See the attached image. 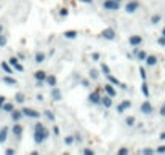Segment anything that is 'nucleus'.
Returning <instances> with one entry per match:
<instances>
[{"mask_svg":"<svg viewBox=\"0 0 165 155\" xmlns=\"http://www.w3.org/2000/svg\"><path fill=\"white\" fill-rule=\"evenodd\" d=\"M157 45H160V46H165V37H164V35H160V37L157 38Z\"/></svg>","mask_w":165,"mask_h":155,"instance_id":"obj_50","label":"nucleus"},{"mask_svg":"<svg viewBox=\"0 0 165 155\" xmlns=\"http://www.w3.org/2000/svg\"><path fill=\"white\" fill-rule=\"evenodd\" d=\"M74 139H76V144L77 145H82L83 144V136L80 133H74Z\"/></svg>","mask_w":165,"mask_h":155,"instance_id":"obj_39","label":"nucleus"},{"mask_svg":"<svg viewBox=\"0 0 165 155\" xmlns=\"http://www.w3.org/2000/svg\"><path fill=\"white\" fill-rule=\"evenodd\" d=\"M103 93L104 94H109L111 98H116L117 96V88L112 85V83L106 82V83H104V86H103Z\"/></svg>","mask_w":165,"mask_h":155,"instance_id":"obj_13","label":"nucleus"},{"mask_svg":"<svg viewBox=\"0 0 165 155\" xmlns=\"http://www.w3.org/2000/svg\"><path fill=\"white\" fill-rule=\"evenodd\" d=\"M50 136H52V131H50L48 128H43V130H34V133H32V139H34L35 145H43Z\"/></svg>","mask_w":165,"mask_h":155,"instance_id":"obj_1","label":"nucleus"},{"mask_svg":"<svg viewBox=\"0 0 165 155\" xmlns=\"http://www.w3.org/2000/svg\"><path fill=\"white\" fill-rule=\"evenodd\" d=\"M82 154L83 155H95V150H93V149H90V147H83L82 149Z\"/></svg>","mask_w":165,"mask_h":155,"instance_id":"obj_44","label":"nucleus"},{"mask_svg":"<svg viewBox=\"0 0 165 155\" xmlns=\"http://www.w3.org/2000/svg\"><path fill=\"white\" fill-rule=\"evenodd\" d=\"M11 135L19 141L24 135V126L21 125V122H13V126H11Z\"/></svg>","mask_w":165,"mask_h":155,"instance_id":"obj_10","label":"nucleus"},{"mask_svg":"<svg viewBox=\"0 0 165 155\" xmlns=\"http://www.w3.org/2000/svg\"><path fill=\"white\" fill-rule=\"evenodd\" d=\"M67 16H69V8L67 7H59V10H58V18L59 19H66Z\"/></svg>","mask_w":165,"mask_h":155,"instance_id":"obj_30","label":"nucleus"},{"mask_svg":"<svg viewBox=\"0 0 165 155\" xmlns=\"http://www.w3.org/2000/svg\"><path fill=\"white\" fill-rule=\"evenodd\" d=\"M5 102H7V98H5V96H0V110H2V107H3Z\"/></svg>","mask_w":165,"mask_h":155,"instance_id":"obj_51","label":"nucleus"},{"mask_svg":"<svg viewBox=\"0 0 165 155\" xmlns=\"http://www.w3.org/2000/svg\"><path fill=\"white\" fill-rule=\"evenodd\" d=\"M101 98H103V94H101L100 90H93V91H90L87 101H88V104H91V106H101Z\"/></svg>","mask_w":165,"mask_h":155,"instance_id":"obj_7","label":"nucleus"},{"mask_svg":"<svg viewBox=\"0 0 165 155\" xmlns=\"http://www.w3.org/2000/svg\"><path fill=\"white\" fill-rule=\"evenodd\" d=\"M14 110V102H5L3 104V107H2V112H5V114H11Z\"/></svg>","mask_w":165,"mask_h":155,"instance_id":"obj_31","label":"nucleus"},{"mask_svg":"<svg viewBox=\"0 0 165 155\" xmlns=\"http://www.w3.org/2000/svg\"><path fill=\"white\" fill-rule=\"evenodd\" d=\"M63 142H64L66 147H72V145H76V139H74V133L72 135H66L64 139H63Z\"/></svg>","mask_w":165,"mask_h":155,"instance_id":"obj_26","label":"nucleus"},{"mask_svg":"<svg viewBox=\"0 0 165 155\" xmlns=\"http://www.w3.org/2000/svg\"><path fill=\"white\" fill-rule=\"evenodd\" d=\"M47 75H48V74H47V70H43V69H38V70H35L34 72V80H35V88H40V86H43L45 85V79H47Z\"/></svg>","mask_w":165,"mask_h":155,"instance_id":"obj_5","label":"nucleus"},{"mask_svg":"<svg viewBox=\"0 0 165 155\" xmlns=\"http://www.w3.org/2000/svg\"><path fill=\"white\" fill-rule=\"evenodd\" d=\"M159 64V58L155 55H148V58H146V61H144V66L146 67H155V66Z\"/></svg>","mask_w":165,"mask_h":155,"instance_id":"obj_18","label":"nucleus"},{"mask_svg":"<svg viewBox=\"0 0 165 155\" xmlns=\"http://www.w3.org/2000/svg\"><path fill=\"white\" fill-rule=\"evenodd\" d=\"M131 107H133V102H131V99H122L120 102L117 104L116 112H117L119 115H122V114H125L127 110H130Z\"/></svg>","mask_w":165,"mask_h":155,"instance_id":"obj_8","label":"nucleus"},{"mask_svg":"<svg viewBox=\"0 0 165 155\" xmlns=\"http://www.w3.org/2000/svg\"><path fill=\"white\" fill-rule=\"evenodd\" d=\"M50 98H52L53 102H59V101H63V91L58 86H53L52 91H50Z\"/></svg>","mask_w":165,"mask_h":155,"instance_id":"obj_14","label":"nucleus"},{"mask_svg":"<svg viewBox=\"0 0 165 155\" xmlns=\"http://www.w3.org/2000/svg\"><path fill=\"white\" fill-rule=\"evenodd\" d=\"M35 101H37V102H43V101H45V96H43L42 93H37V94H35Z\"/></svg>","mask_w":165,"mask_h":155,"instance_id":"obj_49","label":"nucleus"},{"mask_svg":"<svg viewBox=\"0 0 165 155\" xmlns=\"http://www.w3.org/2000/svg\"><path fill=\"white\" fill-rule=\"evenodd\" d=\"M18 58H19V59H26V55H24V53H23V51H19V53H18Z\"/></svg>","mask_w":165,"mask_h":155,"instance_id":"obj_54","label":"nucleus"},{"mask_svg":"<svg viewBox=\"0 0 165 155\" xmlns=\"http://www.w3.org/2000/svg\"><path fill=\"white\" fill-rule=\"evenodd\" d=\"M160 21H162V16H160V14H152L151 19H149V23H151L152 26H157Z\"/></svg>","mask_w":165,"mask_h":155,"instance_id":"obj_35","label":"nucleus"},{"mask_svg":"<svg viewBox=\"0 0 165 155\" xmlns=\"http://www.w3.org/2000/svg\"><path fill=\"white\" fill-rule=\"evenodd\" d=\"M80 85H82L83 88H87V90H90V88H91V80L90 79H82L80 80Z\"/></svg>","mask_w":165,"mask_h":155,"instance_id":"obj_38","label":"nucleus"},{"mask_svg":"<svg viewBox=\"0 0 165 155\" xmlns=\"http://www.w3.org/2000/svg\"><path fill=\"white\" fill-rule=\"evenodd\" d=\"M63 37H64L66 40H76V38H79V31H76V29L64 31L63 32Z\"/></svg>","mask_w":165,"mask_h":155,"instance_id":"obj_19","label":"nucleus"},{"mask_svg":"<svg viewBox=\"0 0 165 155\" xmlns=\"http://www.w3.org/2000/svg\"><path fill=\"white\" fill-rule=\"evenodd\" d=\"M140 154H143V155H152V154H155V149H151V147L141 149V150H140Z\"/></svg>","mask_w":165,"mask_h":155,"instance_id":"obj_40","label":"nucleus"},{"mask_svg":"<svg viewBox=\"0 0 165 155\" xmlns=\"http://www.w3.org/2000/svg\"><path fill=\"white\" fill-rule=\"evenodd\" d=\"M2 82H3L7 86H16L18 85V80L14 79L13 75H8V74H5V75L2 77Z\"/></svg>","mask_w":165,"mask_h":155,"instance_id":"obj_23","label":"nucleus"},{"mask_svg":"<svg viewBox=\"0 0 165 155\" xmlns=\"http://www.w3.org/2000/svg\"><path fill=\"white\" fill-rule=\"evenodd\" d=\"M77 2H80V3H85V5H91L95 0H77Z\"/></svg>","mask_w":165,"mask_h":155,"instance_id":"obj_52","label":"nucleus"},{"mask_svg":"<svg viewBox=\"0 0 165 155\" xmlns=\"http://www.w3.org/2000/svg\"><path fill=\"white\" fill-rule=\"evenodd\" d=\"M155 154H165V144L159 145V147H155Z\"/></svg>","mask_w":165,"mask_h":155,"instance_id":"obj_48","label":"nucleus"},{"mask_svg":"<svg viewBox=\"0 0 165 155\" xmlns=\"http://www.w3.org/2000/svg\"><path fill=\"white\" fill-rule=\"evenodd\" d=\"M124 125L127 128H135L136 126V117L135 115H128V117L124 118Z\"/></svg>","mask_w":165,"mask_h":155,"instance_id":"obj_25","label":"nucleus"},{"mask_svg":"<svg viewBox=\"0 0 165 155\" xmlns=\"http://www.w3.org/2000/svg\"><path fill=\"white\" fill-rule=\"evenodd\" d=\"M122 8H124V11L127 14H135L141 8V2H140V0H128Z\"/></svg>","mask_w":165,"mask_h":155,"instance_id":"obj_3","label":"nucleus"},{"mask_svg":"<svg viewBox=\"0 0 165 155\" xmlns=\"http://www.w3.org/2000/svg\"><path fill=\"white\" fill-rule=\"evenodd\" d=\"M3 32H5V26L0 23V34H3Z\"/></svg>","mask_w":165,"mask_h":155,"instance_id":"obj_57","label":"nucleus"},{"mask_svg":"<svg viewBox=\"0 0 165 155\" xmlns=\"http://www.w3.org/2000/svg\"><path fill=\"white\" fill-rule=\"evenodd\" d=\"M100 72L101 70H98V69H90L88 70V79L91 80V82H98V80H100Z\"/></svg>","mask_w":165,"mask_h":155,"instance_id":"obj_27","label":"nucleus"},{"mask_svg":"<svg viewBox=\"0 0 165 155\" xmlns=\"http://www.w3.org/2000/svg\"><path fill=\"white\" fill-rule=\"evenodd\" d=\"M138 70H140V79H141V82H146V80H148V72H146V66H140V67H138Z\"/></svg>","mask_w":165,"mask_h":155,"instance_id":"obj_33","label":"nucleus"},{"mask_svg":"<svg viewBox=\"0 0 165 155\" xmlns=\"http://www.w3.org/2000/svg\"><path fill=\"white\" fill-rule=\"evenodd\" d=\"M119 88H120V90H124V91H128V85H125L124 82H122L120 85H119Z\"/></svg>","mask_w":165,"mask_h":155,"instance_id":"obj_53","label":"nucleus"},{"mask_svg":"<svg viewBox=\"0 0 165 155\" xmlns=\"http://www.w3.org/2000/svg\"><path fill=\"white\" fill-rule=\"evenodd\" d=\"M13 69L16 70V72H21V74H23V72H24V66L21 64V62H16V64L13 66Z\"/></svg>","mask_w":165,"mask_h":155,"instance_id":"obj_42","label":"nucleus"},{"mask_svg":"<svg viewBox=\"0 0 165 155\" xmlns=\"http://www.w3.org/2000/svg\"><path fill=\"white\" fill-rule=\"evenodd\" d=\"M10 117H11L13 122H23L24 120V114H23V110L21 109H14L13 112L10 114Z\"/></svg>","mask_w":165,"mask_h":155,"instance_id":"obj_22","label":"nucleus"},{"mask_svg":"<svg viewBox=\"0 0 165 155\" xmlns=\"http://www.w3.org/2000/svg\"><path fill=\"white\" fill-rule=\"evenodd\" d=\"M10 133H11V128H8L7 125H3V126L0 128V144H5V142H7Z\"/></svg>","mask_w":165,"mask_h":155,"instance_id":"obj_16","label":"nucleus"},{"mask_svg":"<svg viewBox=\"0 0 165 155\" xmlns=\"http://www.w3.org/2000/svg\"><path fill=\"white\" fill-rule=\"evenodd\" d=\"M53 55H55V48H52V50H50L48 53H47V56H48V58H52Z\"/></svg>","mask_w":165,"mask_h":155,"instance_id":"obj_55","label":"nucleus"},{"mask_svg":"<svg viewBox=\"0 0 165 155\" xmlns=\"http://www.w3.org/2000/svg\"><path fill=\"white\" fill-rule=\"evenodd\" d=\"M141 93H143V96L146 98V99H149V96H151V91H149V85H148V80L146 82L141 83Z\"/></svg>","mask_w":165,"mask_h":155,"instance_id":"obj_28","label":"nucleus"},{"mask_svg":"<svg viewBox=\"0 0 165 155\" xmlns=\"http://www.w3.org/2000/svg\"><path fill=\"white\" fill-rule=\"evenodd\" d=\"M101 8L104 11H119L122 8V3L120 2H116V0H103V3H101Z\"/></svg>","mask_w":165,"mask_h":155,"instance_id":"obj_4","label":"nucleus"},{"mask_svg":"<svg viewBox=\"0 0 165 155\" xmlns=\"http://www.w3.org/2000/svg\"><path fill=\"white\" fill-rule=\"evenodd\" d=\"M26 99H28V96H26L23 91H18V93H14V104H19V106H23V104L26 102Z\"/></svg>","mask_w":165,"mask_h":155,"instance_id":"obj_24","label":"nucleus"},{"mask_svg":"<svg viewBox=\"0 0 165 155\" xmlns=\"http://www.w3.org/2000/svg\"><path fill=\"white\" fill-rule=\"evenodd\" d=\"M128 154H130V149L128 147H120L117 150V155H128Z\"/></svg>","mask_w":165,"mask_h":155,"instance_id":"obj_43","label":"nucleus"},{"mask_svg":"<svg viewBox=\"0 0 165 155\" xmlns=\"http://www.w3.org/2000/svg\"><path fill=\"white\" fill-rule=\"evenodd\" d=\"M48 59V56H47V53H43V51H35V55H34V62L37 66H40V64H43L45 61Z\"/></svg>","mask_w":165,"mask_h":155,"instance_id":"obj_17","label":"nucleus"},{"mask_svg":"<svg viewBox=\"0 0 165 155\" xmlns=\"http://www.w3.org/2000/svg\"><path fill=\"white\" fill-rule=\"evenodd\" d=\"M52 135L53 138H59L61 136V130H59V126L56 123H53V130H52Z\"/></svg>","mask_w":165,"mask_h":155,"instance_id":"obj_37","label":"nucleus"},{"mask_svg":"<svg viewBox=\"0 0 165 155\" xmlns=\"http://www.w3.org/2000/svg\"><path fill=\"white\" fill-rule=\"evenodd\" d=\"M154 106H152V102L149 99H146V101H143V102L140 104V112L143 115H152L154 114Z\"/></svg>","mask_w":165,"mask_h":155,"instance_id":"obj_9","label":"nucleus"},{"mask_svg":"<svg viewBox=\"0 0 165 155\" xmlns=\"http://www.w3.org/2000/svg\"><path fill=\"white\" fill-rule=\"evenodd\" d=\"M143 43H144V38L138 34H131L130 37H128V45H130L131 48H133V46H141Z\"/></svg>","mask_w":165,"mask_h":155,"instance_id":"obj_11","label":"nucleus"},{"mask_svg":"<svg viewBox=\"0 0 165 155\" xmlns=\"http://www.w3.org/2000/svg\"><path fill=\"white\" fill-rule=\"evenodd\" d=\"M100 37L106 42H114L117 38V32L114 27H104L103 31L100 32Z\"/></svg>","mask_w":165,"mask_h":155,"instance_id":"obj_6","label":"nucleus"},{"mask_svg":"<svg viewBox=\"0 0 165 155\" xmlns=\"http://www.w3.org/2000/svg\"><path fill=\"white\" fill-rule=\"evenodd\" d=\"M159 139H160V141H165V131H162L160 135H159Z\"/></svg>","mask_w":165,"mask_h":155,"instance_id":"obj_56","label":"nucleus"},{"mask_svg":"<svg viewBox=\"0 0 165 155\" xmlns=\"http://www.w3.org/2000/svg\"><path fill=\"white\" fill-rule=\"evenodd\" d=\"M114 106V98H111L109 94H103L101 98V107L103 109H112Z\"/></svg>","mask_w":165,"mask_h":155,"instance_id":"obj_15","label":"nucleus"},{"mask_svg":"<svg viewBox=\"0 0 165 155\" xmlns=\"http://www.w3.org/2000/svg\"><path fill=\"white\" fill-rule=\"evenodd\" d=\"M42 118H43L45 122H50L52 125L56 122V115H55V112H53L52 109H43V112H42Z\"/></svg>","mask_w":165,"mask_h":155,"instance_id":"obj_12","label":"nucleus"},{"mask_svg":"<svg viewBox=\"0 0 165 155\" xmlns=\"http://www.w3.org/2000/svg\"><path fill=\"white\" fill-rule=\"evenodd\" d=\"M21 110L24 114V118H28V120H40L42 118V114L34 107H21Z\"/></svg>","mask_w":165,"mask_h":155,"instance_id":"obj_2","label":"nucleus"},{"mask_svg":"<svg viewBox=\"0 0 165 155\" xmlns=\"http://www.w3.org/2000/svg\"><path fill=\"white\" fill-rule=\"evenodd\" d=\"M90 58H91V61H101V53L100 51H93L91 55H90Z\"/></svg>","mask_w":165,"mask_h":155,"instance_id":"obj_41","label":"nucleus"},{"mask_svg":"<svg viewBox=\"0 0 165 155\" xmlns=\"http://www.w3.org/2000/svg\"><path fill=\"white\" fill-rule=\"evenodd\" d=\"M100 70H101V74H103V75L111 74V67L106 64V62H101V64H100Z\"/></svg>","mask_w":165,"mask_h":155,"instance_id":"obj_34","label":"nucleus"},{"mask_svg":"<svg viewBox=\"0 0 165 155\" xmlns=\"http://www.w3.org/2000/svg\"><path fill=\"white\" fill-rule=\"evenodd\" d=\"M0 69L3 70V74H8V75H13V74H14L13 66H11L8 61H2V62H0Z\"/></svg>","mask_w":165,"mask_h":155,"instance_id":"obj_20","label":"nucleus"},{"mask_svg":"<svg viewBox=\"0 0 165 155\" xmlns=\"http://www.w3.org/2000/svg\"><path fill=\"white\" fill-rule=\"evenodd\" d=\"M8 62H10L11 66H14L16 62H19V58H18V56H11V58L8 59Z\"/></svg>","mask_w":165,"mask_h":155,"instance_id":"obj_46","label":"nucleus"},{"mask_svg":"<svg viewBox=\"0 0 165 155\" xmlns=\"http://www.w3.org/2000/svg\"><path fill=\"white\" fill-rule=\"evenodd\" d=\"M45 85L50 86V88L58 86V77H56L55 74H48V75H47V79H45Z\"/></svg>","mask_w":165,"mask_h":155,"instance_id":"obj_21","label":"nucleus"},{"mask_svg":"<svg viewBox=\"0 0 165 155\" xmlns=\"http://www.w3.org/2000/svg\"><path fill=\"white\" fill-rule=\"evenodd\" d=\"M0 10H2V5H0Z\"/></svg>","mask_w":165,"mask_h":155,"instance_id":"obj_60","label":"nucleus"},{"mask_svg":"<svg viewBox=\"0 0 165 155\" xmlns=\"http://www.w3.org/2000/svg\"><path fill=\"white\" fill-rule=\"evenodd\" d=\"M104 77H106V82H109V83H112V85L114 86H117V88H119V85H120V80H119V79H117V77H114L112 75V74H107V75H104Z\"/></svg>","mask_w":165,"mask_h":155,"instance_id":"obj_29","label":"nucleus"},{"mask_svg":"<svg viewBox=\"0 0 165 155\" xmlns=\"http://www.w3.org/2000/svg\"><path fill=\"white\" fill-rule=\"evenodd\" d=\"M164 21H165V19H164Z\"/></svg>","mask_w":165,"mask_h":155,"instance_id":"obj_61","label":"nucleus"},{"mask_svg":"<svg viewBox=\"0 0 165 155\" xmlns=\"http://www.w3.org/2000/svg\"><path fill=\"white\" fill-rule=\"evenodd\" d=\"M116 2H120V3H122V0H116Z\"/></svg>","mask_w":165,"mask_h":155,"instance_id":"obj_59","label":"nucleus"},{"mask_svg":"<svg viewBox=\"0 0 165 155\" xmlns=\"http://www.w3.org/2000/svg\"><path fill=\"white\" fill-rule=\"evenodd\" d=\"M160 35H164V37H165V27H164V29H162V31H160Z\"/></svg>","mask_w":165,"mask_h":155,"instance_id":"obj_58","label":"nucleus"},{"mask_svg":"<svg viewBox=\"0 0 165 155\" xmlns=\"http://www.w3.org/2000/svg\"><path fill=\"white\" fill-rule=\"evenodd\" d=\"M159 115H160L162 118H165V102L162 104L160 107H159Z\"/></svg>","mask_w":165,"mask_h":155,"instance_id":"obj_45","label":"nucleus"},{"mask_svg":"<svg viewBox=\"0 0 165 155\" xmlns=\"http://www.w3.org/2000/svg\"><path fill=\"white\" fill-rule=\"evenodd\" d=\"M7 43H8V37H7V34H0V48H5L7 46Z\"/></svg>","mask_w":165,"mask_h":155,"instance_id":"obj_36","label":"nucleus"},{"mask_svg":"<svg viewBox=\"0 0 165 155\" xmlns=\"http://www.w3.org/2000/svg\"><path fill=\"white\" fill-rule=\"evenodd\" d=\"M146 58H148V51H144V50H140V51L136 53V56H135V59L140 62H144Z\"/></svg>","mask_w":165,"mask_h":155,"instance_id":"obj_32","label":"nucleus"},{"mask_svg":"<svg viewBox=\"0 0 165 155\" xmlns=\"http://www.w3.org/2000/svg\"><path fill=\"white\" fill-rule=\"evenodd\" d=\"M5 154H7V155H16V149L8 147V149H5Z\"/></svg>","mask_w":165,"mask_h":155,"instance_id":"obj_47","label":"nucleus"}]
</instances>
